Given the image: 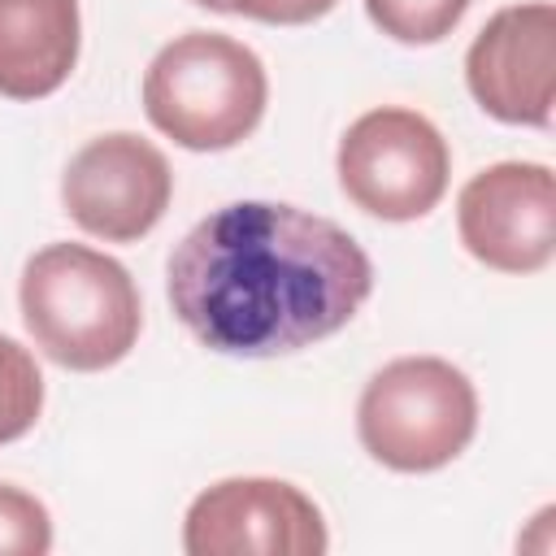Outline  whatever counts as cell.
<instances>
[{"label": "cell", "mask_w": 556, "mask_h": 556, "mask_svg": "<svg viewBox=\"0 0 556 556\" xmlns=\"http://www.w3.org/2000/svg\"><path fill=\"white\" fill-rule=\"evenodd\" d=\"M78 0H0V96H52L78 65Z\"/></svg>", "instance_id": "obj_10"}, {"label": "cell", "mask_w": 556, "mask_h": 556, "mask_svg": "<svg viewBox=\"0 0 556 556\" xmlns=\"http://www.w3.org/2000/svg\"><path fill=\"white\" fill-rule=\"evenodd\" d=\"M169 195L174 174L165 152L130 130L87 139L61 174V204L70 222L104 243L143 239L165 217Z\"/></svg>", "instance_id": "obj_7"}, {"label": "cell", "mask_w": 556, "mask_h": 556, "mask_svg": "<svg viewBox=\"0 0 556 556\" xmlns=\"http://www.w3.org/2000/svg\"><path fill=\"white\" fill-rule=\"evenodd\" d=\"M269 100L261 56L217 30H187L169 39L143 74V113L191 152H226L243 143Z\"/></svg>", "instance_id": "obj_3"}, {"label": "cell", "mask_w": 556, "mask_h": 556, "mask_svg": "<svg viewBox=\"0 0 556 556\" xmlns=\"http://www.w3.org/2000/svg\"><path fill=\"white\" fill-rule=\"evenodd\" d=\"M469 96L504 126H552L556 100V4L500 9L465 52Z\"/></svg>", "instance_id": "obj_9"}, {"label": "cell", "mask_w": 556, "mask_h": 556, "mask_svg": "<svg viewBox=\"0 0 556 556\" xmlns=\"http://www.w3.org/2000/svg\"><path fill=\"white\" fill-rule=\"evenodd\" d=\"M339 187L343 195L382 222L426 217L452 174V152L439 126L417 109H369L339 139Z\"/></svg>", "instance_id": "obj_5"}, {"label": "cell", "mask_w": 556, "mask_h": 556, "mask_svg": "<svg viewBox=\"0 0 556 556\" xmlns=\"http://www.w3.org/2000/svg\"><path fill=\"white\" fill-rule=\"evenodd\" d=\"M230 13L265 22V26H304L334 9V0H226Z\"/></svg>", "instance_id": "obj_14"}, {"label": "cell", "mask_w": 556, "mask_h": 556, "mask_svg": "<svg viewBox=\"0 0 556 556\" xmlns=\"http://www.w3.org/2000/svg\"><path fill=\"white\" fill-rule=\"evenodd\" d=\"M35 348L74 374H100L130 356L143 326L139 287L122 261L87 243L39 248L17 287Z\"/></svg>", "instance_id": "obj_2"}, {"label": "cell", "mask_w": 556, "mask_h": 556, "mask_svg": "<svg viewBox=\"0 0 556 556\" xmlns=\"http://www.w3.org/2000/svg\"><path fill=\"white\" fill-rule=\"evenodd\" d=\"M456 230L473 261L500 274H539L556 252V178L539 161H500L456 195Z\"/></svg>", "instance_id": "obj_8"}, {"label": "cell", "mask_w": 556, "mask_h": 556, "mask_svg": "<svg viewBox=\"0 0 556 556\" xmlns=\"http://www.w3.org/2000/svg\"><path fill=\"white\" fill-rule=\"evenodd\" d=\"M478 430V391L443 356H400L382 365L356 404L361 447L395 473L452 465Z\"/></svg>", "instance_id": "obj_4"}, {"label": "cell", "mask_w": 556, "mask_h": 556, "mask_svg": "<svg viewBox=\"0 0 556 556\" xmlns=\"http://www.w3.org/2000/svg\"><path fill=\"white\" fill-rule=\"evenodd\" d=\"M52 547V517L43 500L0 482V556H43Z\"/></svg>", "instance_id": "obj_13"}, {"label": "cell", "mask_w": 556, "mask_h": 556, "mask_svg": "<svg viewBox=\"0 0 556 556\" xmlns=\"http://www.w3.org/2000/svg\"><path fill=\"white\" fill-rule=\"evenodd\" d=\"M43 413V374L17 339L0 334V447L35 430Z\"/></svg>", "instance_id": "obj_11"}, {"label": "cell", "mask_w": 556, "mask_h": 556, "mask_svg": "<svg viewBox=\"0 0 556 556\" xmlns=\"http://www.w3.org/2000/svg\"><path fill=\"white\" fill-rule=\"evenodd\" d=\"M191 4H200V9H213V13H230V4H226V0H191Z\"/></svg>", "instance_id": "obj_15"}, {"label": "cell", "mask_w": 556, "mask_h": 556, "mask_svg": "<svg viewBox=\"0 0 556 556\" xmlns=\"http://www.w3.org/2000/svg\"><path fill=\"white\" fill-rule=\"evenodd\" d=\"M465 9L469 0H365L369 22L395 43H413V48L447 39L460 26Z\"/></svg>", "instance_id": "obj_12"}, {"label": "cell", "mask_w": 556, "mask_h": 556, "mask_svg": "<svg viewBox=\"0 0 556 556\" xmlns=\"http://www.w3.org/2000/svg\"><path fill=\"white\" fill-rule=\"evenodd\" d=\"M165 287L208 352L265 361L343 330L374 291V265L330 217L235 200L182 235Z\"/></svg>", "instance_id": "obj_1"}, {"label": "cell", "mask_w": 556, "mask_h": 556, "mask_svg": "<svg viewBox=\"0 0 556 556\" xmlns=\"http://www.w3.org/2000/svg\"><path fill=\"white\" fill-rule=\"evenodd\" d=\"M191 556H321L330 547L321 508L282 478H222L204 486L182 521Z\"/></svg>", "instance_id": "obj_6"}]
</instances>
